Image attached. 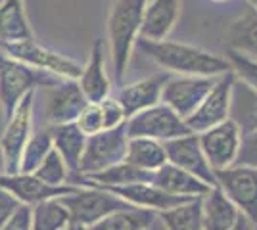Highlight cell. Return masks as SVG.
Instances as JSON below:
<instances>
[{
    "label": "cell",
    "mask_w": 257,
    "mask_h": 230,
    "mask_svg": "<svg viewBox=\"0 0 257 230\" xmlns=\"http://www.w3.org/2000/svg\"><path fill=\"white\" fill-rule=\"evenodd\" d=\"M142 54L150 58L156 66L171 75H204L219 77L232 71L225 56L213 54L209 50L198 48L194 44L177 43V41H148L137 39V44Z\"/></svg>",
    "instance_id": "cell-1"
},
{
    "label": "cell",
    "mask_w": 257,
    "mask_h": 230,
    "mask_svg": "<svg viewBox=\"0 0 257 230\" xmlns=\"http://www.w3.org/2000/svg\"><path fill=\"white\" fill-rule=\"evenodd\" d=\"M146 0H113L107 14V50L111 58V81L123 85L133 48L140 37Z\"/></svg>",
    "instance_id": "cell-2"
},
{
    "label": "cell",
    "mask_w": 257,
    "mask_h": 230,
    "mask_svg": "<svg viewBox=\"0 0 257 230\" xmlns=\"http://www.w3.org/2000/svg\"><path fill=\"white\" fill-rule=\"evenodd\" d=\"M58 81L60 77L35 69L0 50V110L4 117H10L27 92L52 87Z\"/></svg>",
    "instance_id": "cell-3"
},
{
    "label": "cell",
    "mask_w": 257,
    "mask_h": 230,
    "mask_svg": "<svg viewBox=\"0 0 257 230\" xmlns=\"http://www.w3.org/2000/svg\"><path fill=\"white\" fill-rule=\"evenodd\" d=\"M35 102L37 90L27 92L16 110L6 117L8 123L0 136V153H2V167L4 173H20V159L25 144L29 140L35 125Z\"/></svg>",
    "instance_id": "cell-4"
},
{
    "label": "cell",
    "mask_w": 257,
    "mask_h": 230,
    "mask_svg": "<svg viewBox=\"0 0 257 230\" xmlns=\"http://www.w3.org/2000/svg\"><path fill=\"white\" fill-rule=\"evenodd\" d=\"M0 50L4 54L23 62V64H27V66L46 71V73L60 77V79H79L81 71H83L81 62H77V60L62 54L54 48L44 46L35 37L25 39V41H18V43L0 44Z\"/></svg>",
    "instance_id": "cell-5"
},
{
    "label": "cell",
    "mask_w": 257,
    "mask_h": 230,
    "mask_svg": "<svg viewBox=\"0 0 257 230\" xmlns=\"http://www.w3.org/2000/svg\"><path fill=\"white\" fill-rule=\"evenodd\" d=\"M60 201L67 209L71 222L83 226L94 224L113 211L133 207L123 197L102 186H77L71 194L60 197Z\"/></svg>",
    "instance_id": "cell-6"
},
{
    "label": "cell",
    "mask_w": 257,
    "mask_h": 230,
    "mask_svg": "<svg viewBox=\"0 0 257 230\" xmlns=\"http://www.w3.org/2000/svg\"><path fill=\"white\" fill-rule=\"evenodd\" d=\"M128 144V134L125 123L115 129H104L86 136L85 152L79 161V175H94L111 165H117L125 159Z\"/></svg>",
    "instance_id": "cell-7"
},
{
    "label": "cell",
    "mask_w": 257,
    "mask_h": 230,
    "mask_svg": "<svg viewBox=\"0 0 257 230\" xmlns=\"http://www.w3.org/2000/svg\"><path fill=\"white\" fill-rule=\"evenodd\" d=\"M125 127H127L128 138L144 136V138H154L160 142H167V140L192 132L188 129L186 121L182 119L181 115H177L163 102H158L150 108L131 115L125 121Z\"/></svg>",
    "instance_id": "cell-8"
},
{
    "label": "cell",
    "mask_w": 257,
    "mask_h": 230,
    "mask_svg": "<svg viewBox=\"0 0 257 230\" xmlns=\"http://www.w3.org/2000/svg\"><path fill=\"white\" fill-rule=\"evenodd\" d=\"M215 182L223 190L234 207L244 213L247 219L257 222V169L247 165H230L225 169H217Z\"/></svg>",
    "instance_id": "cell-9"
},
{
    "label": "cell",
    "mask_w": 257,
    "mask_h": 230,
    "mask_svg": "<svg viewBox=\"0 0 257 230\" xmlns=\"http://www.w3.org/2000/svg\"><path fill=\"white\" fill-rule=\"evenodd\" d=\"M217 77L204 75H171L161 90V100L165 106H169L177 115L186 119L192 113L205 94L211 90Z\"/></svg>",
    "instance_id": "cell-10"
},
{
    "label": "cell",
    "mask_w": 257,
    "mask_h": 230,
    "mask_svg": "<svg viewBox=\"0 0 257 230\" xmlns=\"http://www.w3.org/2000/svg\"><path fill=\"white\" fill-rule=\"evenodd\" d=\"M234 73L228 71L217 77L211 90L205 94L200 106L186 117V125L192 132H204L215 125L223 123L230 115V88H232Z\"/></svg>",
    "instance_id": "cell-11"
},
{
    "label": "cell",
    "mask_w": 257,
    "mask_h": 230,
    "mask_svg": "<svg viewBox=\"0 0 257 230\" xmlns=\"http://www.w3.org/2000/svg\"><path fill=\"white\" fill-rule=\"evenodd\" d=\"M196 134L205 159L213 171L225 169L234 163L238 148H240V136H242L234 121L226 119L207 131L196 132Z\"/></svg>",
    "instance_id": "cell-12"
},
{
    "label": "cell",
    "mask_w": 257,
    "mask_h": 230,
    "mask_svg": "<svg viewBox=\"0 0 257 230\" xmlns=\"http://www.w3.org/2000/svg\"><path fill=\"white\" fill-rule=\"evenodd\" d=\"M44 90H46V102H44V123L46 125L73 123L79 111L88 102L77 79H60L56 85Z\"/></svg>",
    "instance_id": "cell-13"
},
{
    "label": "cell",
    "mask_w": 257,
    "mask_h": 230,
    "mask_svg": "<svg viewBox=\"0 0 257 230\" xmlns=\"http://www.w3.org/2000/svg\"><path fill=\"white\" fill-rule=\"evenodd\" d=\"M163 146H165V153H167L169 163L188 171L190 175L204 180L209 186H217L213 169L209 167L207 159H205L196 132H188L184 136L167 140V142H163Z\"/></svg>",
    "instance_id": "cell-14"
},
{
    "label": "cell",
    "mask_w": 257,
    "mask_h": 230,
    "mask_svg": "<svg viewBox=\"0 0 257 230\" xmlns=\"http://www.w3.org/2000/svg\"><path fill=\"white\" fill-rule=\"evenodd\" d=\"M169 77H171V73L160 71V73H154L150 77H144L140 81L128 83V85L123 83L111 94L119 100V104L123 106L125 115L128 119L131 115L139 113L140 110H146V108H150V106L160 102L163 85L167 83Z\"/></svg>",
    "instance_id": "cell-15"
},
{
    "label": "cell",
    "mask_w": 257,
    "mask_h": 230,
    "mask_svg": "<svg viewBox=\"0 0 257 230\" xmlns=\"http://www.w3.org/2000/svg\"><path fill=\"white\" fill-rule=\"evenodd\" d=\"M88 102H100L113 92V81L109 79L106 69V43L96 39L90 46L88 60L83 66V71L77 79Z\"/></svg>",
    "instance_id": "cell-16"
},
{
    "label": "cell",
    "mask_w": 257,
    "mask_h": 230,
    "mask_svg": "<svg viewBox=\"0 0 257 230\" xmlns=\"http://www.w3.org/2000/svg\"><path fill=\"white\" fill-rule=\"evenodd\" d=\"M0 186L8 190L12 196H16L23 205H35L43 199L50 197L67 196L75 190V184H65V186H50L43 182L41 178L33 173H2L0 175Z\"/></svg>",
    "instance_id": "cell-17"
},
{
    "label": "cell",
    "mask_w": 257,
    "mask_h": 230,
    "mask_svg": "<svg viewBox=\"0 0 257 230\" xmlns=\"http://www.w3.org/2000/svg\"><path fill=\"white\" fill-rule=\"evenodd\" d=\"M123 197L131 205H137L142 209H150V211H165V209L177 207L181 203H186L194 197L188 196H177L171 192H165L158 188L152 182H135V184H125V186H102Z\"/></svg>",
    "instance_id": "cell-18"
},
{
    "label": "cell",
    "mask_w": 257,
    "mask_h": 230,
    "mask_svg": "<svg viewBox=\"0 0 257 230\" xmlns=\"http://www.w3.org/2000/svg\"><path fill=\"white\" fill-rule=\"evenodd\" d=\"M181 16V0H146L140 37L148 41H163L175 29Z\"/></svg>",
    "instance_id": "cell-19"
},
{
    "label": "cell",
    "mask_w": 257,
    "mask_h": 230,
    "mask_svg": "<svg viewBox=\"0 0 257 230\" xmlns=\"http://www.w3.org/2000/svg\"><path fill=\"white\" fill-rule=\"evenodd\" d=\"M48 131L52 136L54 150L62 155L65 161L71 180L69 184L81 186V175H79V161L85 152L86 134L79 131L75 123H62V125H48Z\"/></svg>",
    "instance_id": "cell-20"
},
{
    "label": "cell",
    "mask_w": 257,
    "mask_h": 230,
    "mask_svg": "<svg viewBox=\"0 0 257 230\" xmlns=\"http://www.w3.org/2000/svg\"><path fill=\"white\" fill-rule=\"evenodd\" d=\"M152 184H156V186L165 190V192L188 197H202L213 188L209 186V184H205L204 180H200L194 175H190L188 171L169 163V161L161 165L158 171H154Z\"/></svg>",
    "instance_id": "cell-21"
},
{
    "label": "cell",
    "mask_w": 257,
    "mask_h": 230,
    "mask_svg": "<svg viewBox=\"0 0 257 230\" xmlns=\"http://www.w3.org/2000/svg\"><path fill=\"white\" fill-rule=\"evenodd\" d=\"M240 134L257 131V90L234 75L230 88V115Z\"/></svg>",
    "instance_id": "cell-22"
},
{
    "label": "cell",
    "mask_w": 257,
    "mask_h": 230,
    "mask_svg": "<svg viewBox=\"0 0 257 230\" xmlns=\"http://www.w3.org/2000/svg\"><path fill=\"white\" fill-rule=\"evenodd\" d=\"M234 203L223 194L219 186H213L202 196V226L204 230H228L238 217Z\"/></svg>",
    "instance_id": "cell-23"
},
{
    "label": "cell",
    "mask_w": 257,
    "mask_h": 230,
    "mask_svg": "<svg viewBox=\"0 0 257 230\" xmlns=\"http://www.w3.org/2000/svg\"><path fill=\"white\" fill-rule=\"evenodd\" d=\"M25 0H0V44L33 39Z\"/></svg>",
    "instance_id": "cell-24"
},
{
    "label": "cell",
    "mask_w": 257,
    "mask_h": 230,
    "mask_svg": "<svg viewBox=\"0 0 257 230\" xmlns=\"http://www.w3.org/2000/svg\"><path fill=\"white\" fill-rule=\"evenodd\" d=\"M228 50L257 60V10H249L228 25L225 35Z\"/></svg>",
    "instance_id": "cell-25"
},
{
    "label": "cell",
    "mask_w": 257,
    "mask_h": 230,
    "mask_svg": "<svg viewBox=\"0 0 257 230\" xmlns=\"http://www.w3.org/2000/svg\"><path fill=\"white\" fill-rule=\"evenodd\" d=\"M156 219H158L156 211L133 205L109 213L104 219L86 226V230H150Z\"/></svg>",
    "instance_id": "cell-26"
},
{
    "label": "cell",
    "mask_w": 257,
    "mask_h": 230,
    "mask_svg": "<svg viewBox=\"0 0 257 230\" xmlns=\"http://www.w3.org/2000/svg\"><path fill=\"white\" fill-rule=\"evenodd\" d=\"M123 161L135 165L139 169H144V171H158L161 165L167 163L165 146L160 140L144 138V136L128 138L127 153Z\"/></svg>",
    "instance_id": "cell-27"
},
{
    "label": "cell",
    "mask_w": 257,
    "mask_h": 230,
    "mask_svg": "<svg viewBox=\"0 0 257 230\" xmlns=\"http://www.w3.org/2000/svg\"><path fill=\"white\" fill-rule=\"evenodd\" d=\"M167 230H204L202 226V197H194L177 207L156 213Z\"/></svg>",
    "instance_id": "cell-28"
},
{
    "label": "cell",
    "mask_w": 257,
    "mask_h": 230,
    "mask_svg": "<svg viewBox=\"0 0 257 230\" xmlns=\"http://www.w3.org/2000/svg\"><path fill=\"white\" fill-rule=\"evenodd\" d=\"M71 222L60 197L43 199L31 205V230H65Z\"/></svg>",
    "instance_id": "cell-29"
},
{
    "label": "cell",
    "mask_w": 257,
    "mask_h": 230,
    "mask_svg": "<svg viewBox=\"0 0 257 230\" xmlns=\"http://www.w3.org/2000/svg\"><path fill=\"white\" fill-rule=\"evenodd\" d=\"M50 150H52V136L48 131V125L33 131L23 148L22 159H20V173H33Z\"/></svg>",
    "instance_id": "cell-30"
},
{
    "label": "cell",
    "mask_w": 257,
    "mask_h": 230,
    "mask_svg": "<svg viewBox=\"0 0 257 230\" xmlns=\"http://www.w3.org/2000/svg\"><path fill=\"white\" fill-rule=\"evenodd\" d=\"M33 175L37 178H41L46 184H50V186H65L71 180L67 165L62 159V155L54 150V146L52 150L48 152V155L41 161V165L33 171Z\"/></svg>",
    "instance_id": "cell-31"
},
{
    "label": "cell",
    "mask_w": 257,
    "mask_h": 230,
    "mask_svg": "<svg viewBox=\"0 0 257 230\" xmlns=\"http://www.w3.org/2000/svg\"><path fill=\"white\" fill-rule=\"evenodd\" d=\"M225 58L230 64V69L238 79H242L244 83H247L249 87L257 90V60L253 58H247L244 54H238L234 50H228L226 48Z\"/></svg>",
    "instance_id": "cell-32"
},
{
    "label": "cell",
    "mask_w": 257,
    "mask_h": 230,
    "mask_svg": "<svg viewBox=\"0 0 257 230\" xmlns=\"http://www.w3.org/2000/svg\"><path fill=\"white\" fill-rule=\"evenodd\" d=\"M73 123L86 136L104 131V117H102V110H100L98 102H86L85 108L79 111V115Z\"/></svg>",
    "instance_id": "cell-33"
},
{
    "label": "cell",
    "mask_w": 257,
    "mask_h": 230,
    "mask_svg": "<svg viewBox=\"0 0 257 230\" xmlns=\"http://www.w3.org/2000/svg\"><path fill=\"white\" fill-rule=\"evenodd\" d=\"M98 106H100L102 117H104V129H115V127L123 125L127 121L123 106L119 104V100L113 94H109L104 100H100Z\"/></svg>",
    "instance_id": "cell-34"
},
{
    "label": "cell",
    "mask_w": 257,
    "mask_h": 230,
    "mask_svg": "<svg viewBox=\"0 0 257 230\" xmlns=\"http://www.w3.org/2000/svg\"><path fill=\"white\" fill-rule=\"evenodd\" d=\"M232 165H247L257 169V131L240 136V148Z\"/></svg>",
    "instance_id": "cell-35"
},
{
    "label": "cell",
    "mask_w": 257,
    "mask_h": 230,
    "mask_svg": "<svg viewBox=\"0 0 257 230\" xmlns=\"http://www.w3.org/2000/svg\"><path fill=\"white\" fill-rule=\"evenodd\" d=\"M0 230H31V205H20Z\"/></svg>",
    "instance_id": "cell-36"
},
{
    "label": "cell",
    "mask_w": 257,
    "mask_h": 230,
    "mask_svg": "<svg viewBox=\"0 0 257 230\" xmlns=\"http://www.w3.org/2000/svg\"><path fill=\"white\" fill-rule=\"evenodd\" d=\"M20 205H23V203L18 197L12 196L8 190H4V188L0 186V228L4 226V222L10 219L12 215H14V211Z\"/></svg>",
    "instance_id": "cell-37"
},
{
    "label": "cell",
    "mask_w": 257,
    "mask_h": 230,
    "mask_svg": "<svg viewBox=\"0 0 257 230\" xmlns=\"http://www.w3.org/2000/svg\"><path fill=\"white\" fill-rule=\"evenodd\" d=\"M228 230H253V222L247 219L244 213H238L234 224H232Z\"/></svg>",
    "instance_id": "cell-38"
},
{
    "label": "cell",
    "mask_w": 257,
    "mask_h": 230,
    "mask_svg": "<svg viewBox=\"0 0 257 230\" xmlns=\"http://www.w3.org/2000/svg\"><path fill=\"white\" fill-rule=\"evenodd\" d=\"M65 230H86V226H83V224H79V222H69L67 224V228Z\"/></svg>",
    "instance_id": "cell-39"
},
{
    "label": "cell",
    "mask_w": 257,
    "mask_h": 230,
    "mask_svg": "<svg viewBox=\"0 0 257 230\" xmlns=\"http://www.w3.org/2000/svg\"><path fill=\"white\" fill-rule=\"evenodd\" d=\"M246 4L251 10H257V0H246Z\"/></svg>",
    "instance_id": "cell-40"
},
{
    "label": "cell",
    "mask_w": 257,
    "mask_h": 230,
    "mask_svg": "<svg viewBox=\"0 0 257 230\" xmlns=\"http://www.w3.org/2000/svg\"><path fill=\"white\" fill-rule=\"evenodd\" d=\"M211 4H226V2H230V0H209Z\"/></svg>",
    "instance_id": "cell-41"
},
{
    "label": "cell",
    "mask_w": 257,
    "mask_h": 230,
    "mask_svg": "<svg viewBox=\"0 0 257 230\" xmlns=\"http://www.w3.org/2000/svg\"><path fill=\"white\" fill-rule=\"evenodd\" d=\"M253 230H257V222H255V226H253Z\"/></svg>",
    "instance_id": "cell-42"
}]
</instances>
